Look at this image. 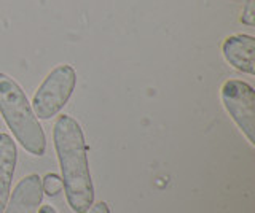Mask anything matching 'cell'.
<instances>
[{
  "instance_id": "9",
  "label": "cell",
  "mask_w": 255,
  "mask_h": 213,
  "mask_svg": "<svg viewBox=\"0 0 255 213\" xmlns=\"http://www.w3.org/2000/svg\"><path fill=\"white\" fill-rule=\"evenodd\" d=\"M254 0H247V5H246V10L243 13V18L241 21L244 22V24L247 26H254Z\"/></svg>"
},
{
  "instance_id": "4",
  "label": "cell",
  "mask_w": 255,
  "mask_h": 213,
  "mask_svg": "<svg viewBox=\"0 0 255 213\" xmlns=\"http://www.w3.org/2000/svg\"><path fill=\"white\" fill-rule=\"evenodd\" d=\"M222 102L238 128L249 140L255 143V91L246 81L228 80L222 86Z\"/></svg>"
},
{
  "instance_id": "5",
  "label": "cell",
  "mask_w": 255,
  "mask_h": 213,
  "mask_svg": "<svg viewBox=\"0 0 255 213\" xmlns=\"http://www.w3.org/2000/svg\"><path fill=\"white\" fill-rule=\"evenodd\" d=\"M8 199L10 201L5 205V213H37L38 205L43 199L42 178L35 173L24 177Z\"/></svg>"
},
{
  "instance_id": "6",
  "label": "cell",
  "mask_w": 255,
  "mask_h": 213,
  "mask_svg": "<svg viewBox=\"0 0 255 213\" xmlns=\"http://www.w3.org/2000/svg\"><path fill=\"white\" fill-rule=\"evenodd\" d=\"M223 56L230 66L243 73H255V38L252 35H231L222 46Z\"/></svg>"
},
{
  "instance_id": "10",
  "label": "cell",
  "mask_w": 255,
  "mask_h": 213,
  "mask_svg": "<svg viewBox=\"0 0 255 213\" xmlns=\"http://www.w3.org/2000/svg\"><path fill=\"white\" fill-rule=\"evenodd\" d=\"M86 213H110V209L106 202H98V204H93Z\"/></svg>"
},
{
  "instance_id": "1",
  "label": "cell",
  "mask_w": 255,
  "mask_h": 213,
  "mask_svg": "<svg viewBox=\"0 0 255 213\" xmlns=\"http://www.w3.org/2000/svg\"><path fill=\"white\" fill-rule=\"evenodd\" d=\"M53 139L67 202L75 213H86L94 204V186L82 126L72 116L62 115L54 124Z\"/></svg>"
},
{
  "instance_id": "3",
  "label": "cell",
  "mask_w": 255,
  "mask_h": 213,
  "mask_svg": "<svg viewBox=\"0 0 255 213\" xmlns=\"http://www.w3.org/2000/svg\"><path fill=\"white\" fill-rule=\"evenodd\" d=\"M77 86V73L72 66H59L51 70L38 86L32 99V110L38 120H50L67 104Z\"/></svg>"
},
{
  "instance_id": "8",
  "label": "cell",
  "mask_w": 255,
  "mask_h": 213,
  "mask_svg": "<svg viewBox=\"0 0 255 213\" xmlns=\"http://www.w3.org/2000/svg\"><path fill=\"white\" fill-rule=\"evenodd\" d=\"M43 194L54 197L62 191V178L56 173H46L45 178L42 180Z\"/></svg>"
},
{
  "instance_id": "7",
  "label": "cell",
  "mask_w": 255,
  "mask_h": 213,
  "mask_svg": "<svg viewBox=\"0 0 255 213\" xmlns=\"http://www.w3.org/2000/svg\"><path fill=\"white\" fill-rule=\"evenodd\" d=\"M16 159H18V149L13 139L8 134L0 132V213H3L11 193Z\"/></svg>"
},
{
  "instance_id": "11",
  "label": "cell",
  "mask_w": 255,
  "mask_h": 213,
  "mask_svg": "<svg viewBox=\"0 0 255 213\" xmlns=\"http://www.w3.org/2000/svg\"><path fill=\"white\" fill-rule=\"evenodd\" d=\"M38 213H56V210L51 207V205H43V207H40Z\"/></svg>"
},
{
  "instance_id": "2",
  "label": "cell",
  "mask_w": 255,
  "mask_h": 213,
  "mask_svg": "<svg viewBox=\"0 0 255 213\" xmlns=\"http://www.w3.org/2000/svg\"><path fill=\"white\" fill-rule=\"evenodd\" d=\"M0 113L21 146L34 156H43L46 139L32 105L11 76L0 73Z\"/></svg>"
}]
</instances>
